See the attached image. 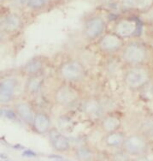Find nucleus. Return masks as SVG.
Masks as SVG:
<instances>
[{
    "label": "nucleus",
    "instance_id": "obj_1",
    "mask_svg": "<svg viewBox=\"0 0 153 161\" xmlns=\"http://www.w3.org/2000/svg\"><path fill=\"white\" fill-rule=\"evenodd\" d=\"M57 75L62 83H78L86 77V66L79 59L68 58L58 65Z\"/></svg>",
    "mask_w": 153,
    "mask_h": 161
},
{
    "label": "nucleus",
    "instance_id": "obj_2",
    "mask_svg": "<svg viewBox=\"0 0 153 161\" xmlns=\"http://www.w3.org/2000/svg\"><path fill=\"white\" fill-rule=\"evenodd\" d=\"M118 58L126 67L144 66L149 59V51L144 44L132 41L126 44Z\"/></svg>",
    "mask_w": 153,
    "mask_h": 161
},
{
    "label": "nucleus",
    "instance_id": "obj_3",
    "mask_svg": "<svg viewBox=\"0 0 153 161\" xmlns=\"http://www.w3.org/2000/svg\"><path fill=\"white\" fill-rule=\"evenodd\" d=\"M150 72L144 66L127 67L123 71V84L132 91L144 89L150 83Z\"/></svg>",
    "mask_w": 153,
    "mask_h": 161
},
{
    "label": "nucleus",
    "instance_id": "obj_4",
    "mask_svg": "<svg viewBox=\"0 0 153 161\" xmlns=\"http://www.w3.org/2000/svg\"><path fill=\"white\" fill-rule=\"evenodd\" d=\"M81 100V93L73 84L62 83L52 92V101L63 108H70Z\"/></svg>",
    "mask_w": 153,
    "mask_h": 161
},
{
    "label": "nucleus",
    "instance_id": "obj_5",
    "mask_svg": "<svg viewBox=\"0 0 153 161\" xmlns=\"http://www.w3.org/2000/svg\"><path fill=\"white\" fill-rule=\"evenodd\" d=\"M124 39L120 37L114 32L105 33L99 40H98L97 47L100 53L106 56L119 55L125 47Z\"/></svg>",
    "mask_w": 153,
    "mask_h": 161
},
{
    "label": "nucleus",
    "instance_id": "obj_6",
    "mask_svg": "<svg viewBox=\"0 0 153 161\" xmlns=\"http://www.w3.org/2000/svg\"><path fill=\"white\" fill-rule=\"evenodd\" d=\"M122 149L127 154L139 156L146 152L147 142L143 134H131L126 137Z\"/></svg>",
    "mask_w": 153,
    "mask_h": 161
},
{
    "label": "nucleus",
    "instance_id": "obj_7",
    "mask_svg": "<svg viewBox=\"0 0 153 161\" xmlns=\"http://www.w3.org/2000/svg\"><path fill=\"white\" fill-rule=\"evenodd\" d=\"M19 80L14 76L2 78L0 81V103L2 105H8L15 102L16 90L18 88Z\"/></svg>",
    "mask_w": 153,
    "mask_h": 161
},
{
    "label": "nucleus",
    "instance_id": "obj_8",
    "mask_svg": "<svg viewBox=\"0 0 153 161\" xmlns=\"http://www.w3.org/2000/svg\"><path fill=\"white\" fill-rule=\"evenodd\" d=\"M106 24L104 20L100 16H92L85 22L84 25V36L86 40H99L105 33Z\"/></svg>",
    "mask_w": 153,
    "mask_h": 161
},
{
    "label": "nucleus",
    "instance_id": "obj_9",
    "mask_svg": "<svg viewBox=\"0 0 153 161\" xmlns=\"http://www.w3.org/2000/svg\"><path fill=\"white\" fill-rule=\"evenodd\" d=\"M81 112L89 118L97 119L98 121L106 113L103 101L97 97L92 96L83 99Z\"/></svg>",
    "mask_w": 153,
    "mask_h": 161
},
{
    "label": "nucleus",
    "instance_id": "obj_10",
    "mask_svg": "<svg viewBox=\"0 0 153 161\" xmlns=\"http://www.w3.org/2000/svg\"><path fill=\"white\" fill-rule=\"evenodd\" d=\"M12 110L15 112L17 119L31 127L36 110H34V106L28 100L15 101L12 104Z\"/></svg>",
    "mask_w": 153,
    "mask_h": 161
},
{
    "label": "nucleus",
    "instance_id": "obj_11",
    "mask_svg": "<svg viewBox=\"0 0 153 161\" xmlns=\"http://www.w3.org/2000/svg\"><path fill=\"white\" fill-rule=\"evenodd\" d=\"M47 66V59L41 56L34 57L28 60L21 69L22 74L27 77L44 75Z\"/></svg>",
    "mask_w": 153,
    "mask_h": 161
},
{
    "label": "nucleus",
    "instance_id": "obj_12",
    "mask_svg": "<svg viewBox=\"0 0 153 161\" xmlns=\"http://www.w3.org/2000/svg\"><path fill=\"white\" fill-rule=\"evenodd\" d=\"M31 128L40 135L49 133L52 130V120L49 113L43 110H36Z\"/></svg>",
    "mask_w": 153,
    "mask_h": 161
},
{
    "label": "nucleus",
    "instance_id": "obj_13",
    "mask_svg": "<svg viewBox=\"0 0 153 161\" xmlns=\"http://www.w3.org/2000/svg\"><path fill=\"white\" fill-rule=\"evenodd\" d=\"M139 30V23L134 19H121L114 26V33L123 39H128L134 36Z\"/></svg>",
    "mask_w": 153,
    "mask_h": 161
},
{
    "label": "nucleus",
    "instance_id": "obj_14",
    "mask_svg": "<svg viewBox=\"0 0 153 161\" xmlns=\"http://www.w3.org/2000/svg\"><path fill=\"white\" fill-rule=\"evenodd\" d=\"M98 122L100 130L105 133V135L120 130L123 126L122 118L114 112L105 113Z\"/></svg>",
    "mask_w": 153,
    "mask_h": 161
},
{
    "label": "nucleus",
    "instance_id": "obj_15",
    "mask_svg": "<svg viewBox=\"0 0 153 161\" xmlns=\"http://www.w3.org/2000/svg\"><path fill=\"white\" fill-rule=\"evenodd\" d=\"M45 85V76L44 75L30 76L26 78L23 92L27 97H37L42 92Z\"/></svg>",
    "mask_w": 153,
    "mask_h": 161
},
{
    "label": "nucleus",
    "instance_id": "obj_16",
    "mask_svg": "<svg viewBox=\"0 0 153 161\" xmlns=\"http://www.w3.org/2000/svg\"><path fill=\"white\" fill-rule=\"evenodd\" d=\"M23 22L21 16L15 13H11L3 18L1 22V29L4 34H13L20 31Z\"/></svg>",
    "mask_w": 153,
    "mask_h": 161
},
{
    "label": "nucleus",
    "instance_id": "obj_17",
    "mask_svg": "<svg viewBox=\"0 0 153 161\" xmlns=\"http://www.w3.org/2000/svg\"><path fill=\"white\" fill-rule=\"evenodd\" d=\"M49 138L53 148L57 152H66L70 147L69 140L66 136L57 130V129H52L49 133Z\"/></svg>",
    "mask_w": 153,
    "mask_h": 161
},
{
    "label": "nucleus",
    "instance_id": "obj_18",
    "mask_svg": "<svg viewBox=\"0 0 153 161\" xmlns=\"http://www.w3.org/2000/svg\"><path fill=\"white\" fill-rule=\"evenodd\" d=\"M127 136L122 130H117L112 133H109L104 136V143L110 147H122Z\"/></svg>",
    "mask_w": 153,
    "mask_h": 161
},
{
    "label": "nucleus",
    "instance_id": "obj_19",
    "mask_svg": "<svg viewBox=\"0 0 153 161\" xmlns=\"http://www.w3.org/2000/svg\"><path fill=\"white\" fill-rule=\"evenodd\" d=\"M140 131L145 136L153 138V116H146L140 122Z\"/></svg>",
    "mask_w": 153,
    "mask_h": 161
},
{
    "label": "nucleus",
    "instance_id": "obj_20",
    "mask_svg": "<svg viewBox=\"0 0 153 161\" xmlns=\"http://www.w3.org/2000/svg\"><path fill=\"white\" fill-rule=\"evenodd\" d=\"M75 156L77 159L80 161H92L94 158L92 150L86 147H80L79 148H77Z\"/></svg>",
    "mask_w": 153,
    "mask_h": 161
},
{
    "label": "nucleus",
    "instance_id": "obj_21",
    "mask_svg": "<svg viewBox=\"0 0 153 161\" xmlns=\"http://www.w3.org/2000/svg\"><path fill=\"white\" fill-rule=\"evenodd\" d=\"M57 124H58L60 130H68L73 128V121L65 116L60 117V118L57 120Z\"/></svg>",
    "mask_w": 153,
    "mask_h": 161
},
{
    "label": "nucleus",
    "instance_id": "obj_22",
    "mask_svg": "<svg viewBox=\"0 0 153 161\" xmlns=\"http://www.w3.org/2000/svg\"><path fill=\"white\" fill-rule=\"evenodd\" d=\"M47 3H48V0H28L27 5L31 9L37 10V9H43Z\"/></svg>",
    "mask_w": 153,
    "mask_h": 161
},
{
    "label": "nucleus",
    "instance_id": "obj_23",
    "mask_svg": "<svg viewBox=\"0 0 153 161\" xmlns=\"http://www.w3.org/2000/svg\"><path fill=\"white\" fill-rule=\"evenodd\" d=\"M128 156V154H127L126 153H124L122 150L121 152L116 153L113 155L111 161H130Z\"/></svg>",
    "mask_w": 153,
    "mask_h": 161
},
{
    "label": "nucleus",
    "instance_id": "obj_24",
    "mask_svg": "<svg viewBox=\"0 0 153 161\" xmlns=\"http://www.w3.org/2000/svg\"><path fill=\"white\" fill-rule=\"evenodd\" d=\"M153 4V0H139L136 5V8L139 10H145L149 9Z\"/></svg>",
    "mask_w": 153,
    "mask_h": 161
},
{
    "label": "nucleus",
    "instance_id": "obj_25",
    "mask_svg": "<svg viewBox=\"0 0 153 161\" xmlns=\"http://www.w3.org/2000/svg\"><path fill=\"white\" fill-rule=\"evenodd\" d=\"M121 1L124 8H133V7H136L139 0H121Z\"/></svg>",
    "mask_w": 153,
    "mask_h": 161
},
{
    "label": "nucleus",
    "instance_id": "obj_26",
    "mask_svg": "<svg viewBox=\"0 0 153 161\" xmlns=\"http://www.w3.org/2000/svg\"><path fill=\"white\" fill-rule=\"evenodd\" d=\"M23 155L26 156V157H35L36 156V153L33 151H31V150H27V151H25L23 153Z\"/></svg>",
    "mask_w": 153,
    "mask_h": 161
},
{
    "label": "nucleus",
    "instance_id": "obj_27",
    "mask_svg": "<svg viewBox=\"0 0 153 161\" xmlns=\"http://www.w3.org/2000/svg\"><path fill=\"white\" fill-rule=\"evenodd\" d=\"M14 1L17 5H24L28 2V0H14Z\"/></svg>",
    "mask_w": 153,
    "mask_h": 161
},
{
    "label": "nucleus",
    "instance_id": "obj_28",
    "mask_svg": "<svg viewBox=\"0 0 153 161\" xmlns=\"http://www.w3.org/2000/svg\"><path fill=\"white\" fill-rule=\"evenodd\" d=\"M133 161H150L149 158H145V157H139V158H135L134 160Z\"/></svg>",
    "mask_w": 153,
    "mask_h": 161
},
{
    "label": "nucleus",
    "instance_id": "obj_29",
    "mask_svg": "<svg viewBox=\"0 0 153 161\" xmlns=\"http://www.w3.org/2000/svg\"><path fill=\"white\" fill-rule=\"evenodd\" d=\"M99 1H101L102 3H109L111 2V0H99Z\"/></svg>",
    "mask_w": 153,
    "mask_h": 161
},
{
    "label": "nucleus",
    "instance_id": "obj_30",
    "mask_svg": "<svg viewBox=\"0 0 153 161\" xmlns=\"http://www.w3.org/2000/svg\"><path fill=\"white\" fill-rule=\"evenodd\" d=\"M3 1H4V0H1V2H3Z\"/></svg>",
    "mask_w": 153,
    "mask_h": 161
}]
</instances>
